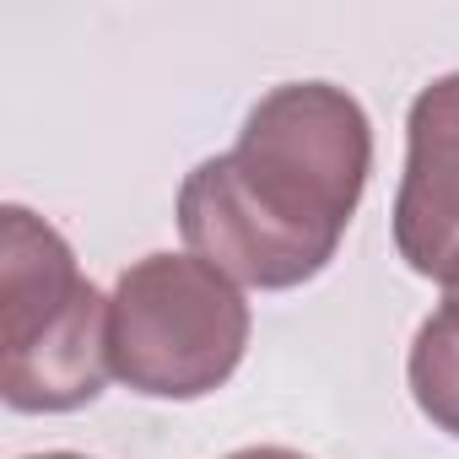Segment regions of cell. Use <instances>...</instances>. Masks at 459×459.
I'll use <instances>...</instances> for the list:
<instances>
[{
  "label": "cell",
  "instance_id": "obj_1",
  "mask_svg": "<svg viewBox=\"0 0 459 459\" xmlns=\"http://www.w3.org/2000/svg\"><path fill=\"white\" fill-rule=\"evenodd\" d=\"M373 130L351 92L287 82L265 92L238 146L205 157L178 189V233L227 281L287 292L314 281L357 216Z\"/></svg>",
  "mask_w": 459,
  "mask_h": 459
},
{
  "label": "cell",
  "instance_id": "obj_2",
  "mask_svg": "<svg viewBox=\"0 0 459 459\" xmlns=\"http://www.w3.org/2000/svg\"><path fill=\"white\" fill-rule=\"evenodd\" d=\"M108 298L28 205L0 211V394L12 411H76L108 378Z\"/></svg>",
  "mask_w": 459,
  "mask_h": 459
},
{
  "label": "cell",
  "instance_id": "obj_3",
  "mask_svg": "<svg viewBox=\"0 0 459 459\" xmlns=\"http://www.w3.org/2000/svg\"><path fill=\"white\" fill-rule=\"evenodd\" d=\"M249 303L195 255H146L108 298V368L146 400H200L238 373Z\"/></svg>",
  "mask_w": 459,
  "mask_h": 459
},
{
  "label": "cell",
  "instance_id": "obj_4",
  "mask_svg": "<svg viewBox=\"0 0 459 459\" xmlns=\"http://www.w3.org/2000/svg\"><path fill=\"white\" fill-rule=\"evenodd\" d=\"M411 152L394 195V244L416 276H448L459 260V71L416 92Z\"/></svg>",
  "mask_w": 459,
  "mask_h": 459
},
{
  "label": "cell",
  "instance_id": "obj_5",
  "mask_svg": "<svg viewBox=\"0 0 459 459\" xmlns=\"http://www.w3.org/2000/svg\"><path fill=\"white\" fill-rule=\"evenodd\" d=\"M405 373H411V394H416L421 416L432 427H443L448 437H459V260L443 276L437 314L416 330Z\"/></svg>",
  "mask_w": 459,
  "mask_h": 459
},
{
  "label": "cell",
  "instance_id": "obj_6",
  "mask_svg": "<svg viewBox=\"0 0 459 459\" xmlns=\"http://www.w3.org/2000/svg\"><path fill=\"white\" fill-rule=\"evenodd\" d=\"M227 459H303V454H292V448H238Z\"/></svg>",
  "mask_w": 459,
  "mask_h": 459
},
{
  "label": "cell",
  "instance_id": "obj_7",
  "mask_svg": "<svg viewBox=\"0 0 459 459\" xmlns=\"http://www.w3.org/2000/svg\"><path fill=\"white\" fill-rule=\"evenodd\" d=\"M33 459H87V454H33Z\"/></svg>",
  "mask_w": 459,
  "mask_h": 459
}]
</instances>
